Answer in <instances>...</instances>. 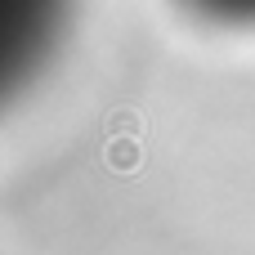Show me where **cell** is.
I'll return each instance as SVG.
<instances>
[{
  "instance_id": "obj_1",
  "label": "cell",
  "mask_w": 255,
  "mask_h": 255,
  "mask_svg": "<svg viewBox=\"0 0 255 255\" xmlns=\"http://www.w3.org/2000/svg\"><path fill=\"white\" fill-rule=\"evenodd\" d=\"M72 0H0V81L18 85L40 72L67 27Z\"/></svg>"
},
{
  "instance_id": "obj_2",
  "label": "cell",
  "mask_w": 255,
  "mask_h": 255,
  "mask_svg": "<svg viewBox=\"0 0 255 255\" xmlns=\"http://www.w3.org/2000/svg\"><path fill=\"white\" fill-rule=\"evenodd\" d=\"M179 9H188L193 18L211 22V27H229V31H255V0H175Z\"/></svg>"
}]
</instances>
